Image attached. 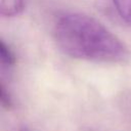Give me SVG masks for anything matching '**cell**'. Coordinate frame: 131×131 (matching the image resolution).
<instances>
[{
  "label": "cell",
  "mask_w": 131,
  "mask_h": 131,
  "mask_svg": "<svg viewBox=\"0 0 131 131\" xmlns=\"http://www.w3.org/2000/svg\"><path fill=\"white\" fill-rule=\"evenodd\" d=\"M53 37L67 55L88 61L117 63L128 57L125 44L92 16L66 12L55 19Z\"/></svg>",
  "instance_id": "1"
},
{
  "label": "cell",
  "mask_w": 131,
  "mask_h": 131,
  "mask_svg": "<svg viewBox=\"0 0 131 131\" xmlns=\"http://www.w3.org/2000/svg\"><path fill=\"white\" fill-rule=\"evenodd\" d=\"M26 6V0H1L0 11L4 17H14L20 14Z\"/></svg>",
  "instance_id": "2"
},
{
  "label": "cell",
  "mask_w": 131,
  "mask_h": 131,
  "mask_svg": "<svg viewBox=\"0 0 131 131\" xmlns=\"http://www.w3.org/2000/svg\"><path fill=\"white\" fill-rule=\"evenodd\" d=\"M15 63V55L12 49L5 43L4 40L0 41V64L2 74L6 72H10Z\"/></svg>",
  "instance_id": "3"
},
{
  "label": "cell",
  "mask_w": 131,
  "mask_h": 131,
  "mask_svg": "<svg viewBox=\"0 0 131 131\" xmlns=\"http://www.w3.org/2000/svg\"><path fill=\"white\" fill-rule=\"evenodd\" d=\"M119 17L131 27V0H112Z\"/></svg>",
  "instance_id": "4"
},
{
  "label": "cell",
  "mask_w": 131,
  "mask_h": 131,
  "mask_svg": "<svg viewBox=\"0 0 131 131\" xmlns=\"http://www.w3.org/2000/svg\"><path fill=\"white\" fill-rule=\"evenodd\" d=\"M0 101H1V105L6 110H10L13 105L12 96L8 88L6 87L5 82L3 81H1L0 83Z\"/></svg>",
  "instance_id": "5"
},
{
  "label": "cell",
  "mask_w": 131,
  "mask_h": 131,
  "mask_svg": "<svg viewBox=\"0 0 131 131\" xmlns=\"http://www.w3.org/2000/svg\"><path fill=\"white\" fill-rule=\"evenodd\" d=\"M121 108L127 126L131 131V93L125 95L121 100Z\"/></svg>",
  "instance_id": "6"
},
{
  "label": "cell",
  "mask_w": 131,
  "mask_h": 131,
  "mask_svg": "<svg viewBox=\"0 0 131 131\" xmlns=\"http://www.w3.org/2000/svg\"><path fill=\"white\" fill-rule=\"evenodd\" d=\"M19 131H29V130H28V129H26V128H21Z\"/></svg>",
  "instance_id": "7"
}]
</instances>
